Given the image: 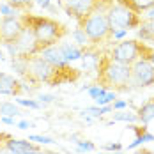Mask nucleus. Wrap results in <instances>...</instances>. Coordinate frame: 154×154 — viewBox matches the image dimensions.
<instances>
[{
  "label": "nucleus",
  "instance_id": "1",
  "mask_svg": "<svg viewBox=\"0 0 154 154\" xmlns=\"http://www.w3.org/2000/svg\"><path fill=\"white\" fill-rule=\"evenodd\" d=\"M80 78V69L73 67L71 64L55 66L51 62L45 60L41 55H34L29 59V75L27 80L32 85H64L73 83Z\"/></svg>",
  "mask_w": 154,
  "mask_h": 154
},
{
  "label": "nucleus",
  "instance_id": "2",
  "mask_svg": "<svg viewBox=\"0 0 154 154\" xmlns=\"http://www.w3.org/2000/svg\"><path fill=\"white\" fill-rule=\"evenodd\" d=\"M20 20H21L23 27L34 34L41 51L48 46L57 45L59 41H62L69 34V29L64 23H60L55 18H50V16H37L32 14V13H23V14H20Z\"/></svg>",
  "mask_w": 154,
  "mask_h": 154
},
{
  "label": "nucleus",
  "instance_id": "3",
  "mask_svg": "<svg viewBox=\"0 0 154 154\" xmlns=\"http://www.w3.org/2000/svg\"><path fill=\"white\" fill-rule=\"evenodd\" d=\"M94 85L103 87L105 91L112 92H128L129 85V66L113 60L108 53L97 57L96 62V80Z\"/></svg>",
  "mask_w": 154,
  "mask_h": 154
},
{
  "label": "nucleus",
  "instance_id": "4",
  "mask_svg": "<svg viewBox=\"0 0 154 154\" xmlns=\"http://www.w3.org/2000/svg\"><path fill=\"white\" fill-rule=\"evenodd\" d=\"M78 27L85 32V35L89 37V43H91L92 48L108 45L115 39L105 11H96L92 14L85 16L83 20L78 21Z\"/></svg>",
  "mask_w": 154,
  "mask_h": 154
},
{
  "label": "nucleus",
  "instance_id": "5",
  "mask_svg": "<svg viewBox=\"0 0 154 154\" xmlns=\"http://www.w3.org/2000/svg\"><path fill=\"white\" fill-rule=\"evenodd\" d=\"M106 18H108V23H110V29L113 30V37H119L128 30L138 29L140 21H142L140 14L133 13L131 9L124 7L117 2L112 4L106 9Z\"/></svg>",
  "mask_w": 154,
  "mask_h": 154
},
{
  "label": "nucleus",
  "instance_id": "6",
  "mask_svg": "<svg viewBox=\"0 0 154 154\" xmlns=\"http://www.w3.org/2000/svg\"><path fill=\"white\" fill-rule=\"evenodd\" d=\"M151 48H152V45L140 41V39H122L112 48V51L108 55L124 66H131L138 59H145Z\"/></svg>",
  "mask_w": 154,
  "mask_h": 154
},
{
  "label": "nucleus",
  "instance_id": "7",
  "mask_svg": "<svg viewBox=\"0 0 154 154\" xmlns=\"http://www.w3.org/2000/svg\"><path fill=\"white\" fill-rule=\"evenodd\" d=\"M112 4L113 0H64V11L69 18H75L76 21H80L96 11L106 13V9Z\"/></svg>",
  "mask_w": 154,
  "mask_h": 154
},
{
  "label": "nucleus",
  "instance_id": "8",
  "mask_svg": "<svg viewBox=\"0 0 154 154\" xmlns=\"http://www.w3.org/2000/svg\"><path fill=\"white\" fill-rule=\"evenodd\" d=\"M129 85L135 89L154 85V66L145 59H138L129 66Z\"/></svg>",
  "mask_w": 154,
  "mask_h": 154
},
{
  "label": "nucleus",
  "instance_id": "9",
  "mask_svg": "<svg viewBox=\"0 0 154 154\" xmlns=\"http://www.w3.org/2000/svg\"><path fill=\"white\" fill-rule=\"evenodd\" d=\"M23 32V23L20 16H2L0 18V45H14Z\"/></svg>",
  "mask_w": 154,
  "mask_h": 154
},
{
  "label": "nucleus",
  "instance_id": "10",
  "mask_svg": "<svg viewBox=\"0 0 154 154\" xmlns=\"http://www.w3.org/2000/svg\"><path fill=\"white\" fill-rule=\"evenodd\" d=\"M9 51H11V55L16 57V55H29V57H34V55H39L41 53V48L37 45V39L34 37V34H32L29 29H25L23 27V32H21V35L18 37V41H16L14 45H9Z\"/></svg>",
  "mask_w": 154,
  "mask_h": 154
},
{
  "label": "nucleus",
  "instance_id": "11",
  "mask_svg": "<svg viewBox=\"0 0 154 154\" xmlns=\"http://www.w3.org/2000/svg\"><path fill=\"white\" fill-rule=\"evenodd\" d=\"M25 91H27V87L23 85L21 80H18L13 75H7V73H0V94L2 96L20 97Z\"/></svg>",
  "mask_w": 154,
  "mask_h": 154
},
{
  "label": "nucleus",
  "instance_id": "12",
  "mask_svg": "<svg viewBox=\"0 0 154 154\" xmlns=\"http://www.w3.org/2000/svg\"><path fill=\"white\" fill-rule=\"evenodd\" d=\"M5 149L9 152H14V154H25V152H30V151H41L39 145H35L30 140H16L13 137L5 142Z\"/></svg>",
  "mask_w": 154,
  "mask_h": 154
},
{
  "label": "nucleus",
  "instance_id": "13",
  "mask_svg": "<svg viewBox=\"0 0 154 154\" xmlns=\"http://www.w3.org/2000/svg\"><path fill=\"white\" fill-rule=\"evenodd\" d=\"M39 55H41L45 60L51 62V64H55V66H66V64H69V62L66 60V57H64V53H62L59 43H57V45H53V46L45 48Z\"/></svg>",
  "mask_w": 154,
  "mask_h": 154
},
{
  "label": "nucleus",
  "instance_id": "14",
  "mask_svg": "<svg viewBox=\"0 0 154 154\" xmlns=\"http://www.w3.org/2000/svg\"><path fill=\"white\" fill-rule=\"evenodd\" d=\"M129 129L137 135V138L133 143H129L128 145V149H137L138 145L142 143H147V142H154V135L152 133H149V129L145 128V124L143 126H135V124H129Z\"/></svg>",
  "mask_w": 154,
  "mask_h": 154
},
{
  "label": "nucleus",
  "instance_id": "15",
  "mask_svg": "<svg viewBox=\"0 0 154 154\" xmlns=\"http://www.w3.org/2000/svg\"><path fill=\"white\" fill-rule=\"evenodd\" d=\"M115 2L128 7V9H131L137 14H143V13H147L149 9L154 7V0H115Z\"/></svg>",
  "mask_w": 154,
  "mask_h": 154
},
{
  "label": "nucleus",
  "instance_id": "16",
  "mask_svg": "<svg viewBox=\"0 0 154 154\" xmlns=\"http://www.w3.org/2000/svg\"><path fill=\"white\" fill-rule=\"evenodd\" d=\"M140 41H145V43H154V20L151 18H142L138 29H137Z\"/></svg>",
  "mask_w": 154,
  "mask_h": 154
},
{
  "label": "nucleus",
  "instance_id": "17",
  "mask_svg": "<svg viewBox=\"0 0 154 154\" xmlns=\"http://www.w3.org/2000/svg\"><path fill=\"white\" fill-rule=\"evenodd\" d=\"M59 46H60L62 53H64V57H66V60H67V62L82 59V57H83V53L87 51V50L80 48L78 45H75V43H59Z\"/></svg>",
  "mask_w": 154,
  "mask_h": 154
},
{
  "label": "nucleus",
  "instance_id": "18",
  "mask_svg": "<svg viewBox=\"0 0 154 154\" xmlns=\"http://www.w3.org/2000/svg\"><path fill=\"white\" fill-rule=\"evenodd\" d=\"M137 119H138V122L145 124V126L154 119V101L152 99L145 101V103L137 110Z\"/></svg>",
  "mask_w": 154,
  "mask_h": 154
},
{
  "label": "nucleus",
  "instance_id": "19",
  "mask_svg": "<svg viewBox=\"0 0 154 154\" xmlns=\"http://www.w3.org/2000/svg\"><path fill=\"white\" fill-rule=\"evenodd\" d=\"M20 113H21V110L16 106L14 103H9V101L0 103V115L2 117H16Z\"/></svg>",
  "mask_w": 154,
  "mask_h": 154
},
{
  "label": "nucleus",
  "instance_id": "20",
  "mask_svg": "<svg viewBox=\"0 0 154 154\" xmlns=\"http://www.w3.org/2000/svg\"><path fill=\"white\" fill-rule=\"evenodd\" d=\"M9 5H13L18 13H30V7H32V0H5Z\"/></svg>",
  "mask_w": 154,
  "mask_h": 154
},
{
  "label": "nucleus",
  "instance_id": "21",
  "mask_svg": "<svg viewBox=\"0 0 154 154\" xmlns=\"http://www.w3.org/2000/svg\"><path fill=\"white\" fill-rule=\"evenodd\" d=\"M73 37H75V45H78L80 48L87 50V46H91V43H89V37L85 35V32L82 30L80 27H78V29H75V32H73Z\"/></svg>",
  "mask_w": 154,
  "mask_h": 154
},
{
  "label": "nucleus",
  "instance_id": "22",
  "mask_svg": "<svg viewBox=\"0 0 154 154\" xmlns=\"http://www.w3.org/2000/svg\"><path fill=\"white\" fill-rule=\"evenodd\" d=\"M113 122H138V119H137V113H129V112H117L115 115H113Z\"/></svg>",
  "mask_w": 154,
  "mask_h": 154
},
{
  "label": "nucleus",
  "instance_id": "23",
  "mask_svg": "<svg viewBox=\"0 0 154 154\" xmlns=\"http://www.w3.org/2000/svg\"><path fill=\"white\" fill-rule=\"evenodd\" d=\"M113 99H115V92L108 91V92H105L101 97H97V99H94V101H96V105H97V106H106V105H110Z\"/></svg>",
  "mask_w": 154,
  "mask_h": 154
},
{
  "label": "nucleus",
  "instance_id": "24",
  "mask_svg": "<svg viewBox=\"0 0 154 154\" xmlns=\"http://www.w3.org/2000/svg\"><path fill=\"white\" fill-rule=\"evenodd\" d=\"M78 145V151L80 152H91V151H96V145H94L92 142H87V140H80V142H76Z\"/></svg>",
  "mask_w": 154,
  "mask_h": 154
},
{
  "label": "nucleus",
  "instance_id": "25",
  "mask_svg": "<svg viewBox=\"0 0 154 154\" xmlns=\"http://www.w3.org/2000/svg\"><path fill=\"white\" fill-rule=\"evenodd\" d=\"M18 105L27 106V108H35V110L41 108V103L39 101H34V99H18Z\"/></svg>",
  "mask_w": 154,
  "mask_h": 154
},
{
  "label": "nucleus",
  "instance_id": "26",
  "mask_svg": "<svg viewBox=\"0 0 154 154\" xmlns=\"http://www.w3.org/2000/svg\"><path fill=\"white\" fill-rule=\"evenodd\" d=\"M105 92H108V91H105L103 87H97V85H94V87H91V89H89V94H91V97H92V99L101 97Z\"/></svg>",
  "mask_w": 154,
  "mask_h": 154
},
{
  "label": "nucleus",
  "instance_id": "27",
  "mask_svg": "<svg viewBox=\"0 0 154 154\" xmlns=\"http://www.w3.org/2000/svg\"><path fill=\"white\" fill-rule=\"evenodd\" d=\"M30 142H37V143H53V138H50V137H41V135H32L29 137Z\"/></svg>",
  "mask_w": 154,
  "mask_h": 154
},
{
  "label": "nucleus",
  "instance_id": "28",
  "mask_svg": "<svg viewBox=\"0 0 154 154\" xmlns=\"http://www.w3.org/2000/svg\"><path fill=\"white\" fill-rule=\"evenodd\" d=\"M105 149L110 151V152H115V151H122V145H121L119 142H113V143H106Z\"/></svg>",
  "mask_w": 154,
  "mask_h": 154
},
{
  "label": "nucleus",
  "instance_id": "29",
  "mask_svg": "<svg viewBox=\"0 0 154 154\" xmlns=\"http://www.w3.org/2000/svg\"><path fill=\"white\" fill-rule=\"evenodd\" d=\"M11 138V135L9 133H5V131H0V149H5V142Z\"/></svg>",
  "mask_w": 154,
  "mask_h": 154
},
{
  "label": "nucleus",
  "instance_id": "30",
  "mask_svg": "<svg viewBox=\"0 0 154 154\" xmlns=\"http://www.w3.org/2000/svg\"><path fill=\"white\" fill-rule=\"evenodd\" d=\"M122 108H126V101H113L112 110H122Z\"/></svg>",
  "mask_w": 154,
  "mask_h": 154
},
{
  "label": "nucleus",
  "instance_id": "31",
  "mask_svg": "<svg viewBox=\"0 0 154 154\" xmlns=\"http://www.w3.org/2000/svg\"><path fill=\"white\" fill-rule=\"evenodd\" d=\"M18 128H21V129H29V128H32V122H29V121H20V122H18Z\"/></svg>",
  "mask_w": 154,
  "mask_h": 154
},
{
  "label": "nucleus",
  "instance_id": "32",
  "mask_svg": "<svg viewBox=\"0 0 154 154\" xmlns=\"http://www.w3.org/2000/svg\"><path fill=\"white\" fill-rule=\"evenodd\" d=\"M145 60H149L151 64L154 66V46L149 50V53H147V57H145Z\"/></svg>",
  "mask_w": 154,
  "mask_h": 154
},
{
  "label": "nucleus",
  "instance_id": "33",
  "mask_svg": "<svg viewBox=\"0 0 154 154\" xmlns=\"http://www.w3.org/2000/svg\"><path fill=\"white\" fill-rule=\"evenodd\" d=\"M53 99H55L53 96H39V101H41V103H51Z\"/></svg>",
  "mask_w": 154,
  "mask_h": 154
},
{
  "label": "nucleus",
  "instance_id": "34",
  "mask_svg": "<svg viewBox=\"0 0 154 154\" xmlns=\"http://www.w3.org/2000/svg\"><path fill=\"white\" fill-rule=\"evenodd\" d=\"M4 124H9V126H14V117H2L0 119Z\"/></svg>",
  "mask_w": 154,
  "mask_h": 154
},
{
  "label": "nucleus",
  "instance_id": "35",
  "mask_svg": "<svg viewBox=\"0 0 154 154\" xmlns=\"http://www.w3.org/2000/svg\"><path fill=\"white\" fill-rule=\"evenodd\" d=\"M147 18H151V20H154V7H152V9H149V11H147Z\"/></svg>",
  "mask_w": 154,
  "mask_h": 154
},
{
  "label": "nucleus",
  "instance_id": "36",
  "mask_svg": "<svg viewBox=\"0 0 154 154\" xmlns=\"http://www.w3.org/2000/svg\"><path fill=\"white\" fill-rule=\"evenodd\" d=\"M11 154H14V152H11ZM25 154H45V152H41V151H30V152H25Z\"/></svg>",
  "mask_w": 154,
  "mask_h": 154
},
{
  "label": "nucleus",
  "instance_id": "37",
  "mask_svg": "<svg viewBox=\"0 0 154 154\" xmlns=\"http://www.w3.org/2000/svg\"><path fill=\"white\" fill-rule=\"evenodd\" d=\"M97 154H122V151H115V152H97Z\"/></svg>",
  "mask_w": 154,
  "mask_h": 154
},
{
  "label": "nucleus",
  "instance_id": "38",
  "mask_svg": "<svg viewBox=\"0 0 154 154\" xmlns=\"http://www.w3.org/2000/svg\"><path fill=\"white\" fill-rule=\"evenodd\" d=\"M2 59H4V57H2V51H0V60H2Z\"/></svg>",
  "mask_w": 154,
  "mask_h": 154
},
{
  "label": "nucleus",
  "instance_id": "39",
  "mask_svg": "<svg viewBox=\"0 0 154 154\" xmlns=\"http://www.w3.org/2000/svg\"><path fill=\"white\" fill-rule=\"evenodd\" d=\"M151 99H152V101H154V97H151Z\"/></svg>",
  "mask_w": 154,
  "mask_h": 154
},
{
  "label": "nucleus",
  "instance_id": "40",
  "mask_svg": "<svg viewBox=\"0 0 154 154\" xmlns=\"http://www.w3.org/2000/svg\"><path fill=\"white\" fill-rule=\"evenodd\" d=\"M0 2H4V0H0Z\"/></svg>",
  "mask_w": 154,
  "mask_h": 154
}]
</instances>
